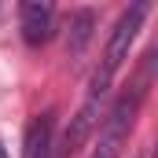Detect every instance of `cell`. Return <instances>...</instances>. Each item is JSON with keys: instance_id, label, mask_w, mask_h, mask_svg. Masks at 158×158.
<instances>
[{"instance_id": "cell-1", "label": "cell", "mask_w": 158, "mask_h": 158, "mask_svg": "<svg viewBox=\"0 0 158 158\" xmlns=\"http://www.w3.org/2000/svg\"><path fill=\"white\" fill-rule=\"evenodd\" d=\"M110 85H114V77L99 66L96 74H92V81H88V92H85V103L77 107V114L70 118V125H66V132H63V143L59 147H52V158H70L77 155L81 147L96 136V129H99V121H103V114H107V99H110Z\"/></svg>"}, {"instance_id": "cell-2", "label": "cell", "mask_w": 158, "mask_h": 158, "mask_svg": "<svg viewBox=\"0 0 158 158\" xmlns=\"http://www.w3.org/2000/svg\"><path fill=\"white\" fill-rule=\"evenodd\" d=\"M143 96H147V77L114 99V107L103 114L99 129H96V143H92V155L88 158H118L121 155V147H125V140H129V132L136 125V114H140Z\"/></svg>"}, {"instance_id": "cell-3", "label": "cell", "mask_w": 158, "mask_h": 158, "mask_svg": "<svg viewBox=\"0 0 158 158\" xmlns=\"http://www.w3.org/2000/svg\"><path fill=\"white\" fill-rule=\"evenodd\" d=\"M147 11H151V4H132L129 11H121V19L114 22L110 40H107V48H103V70H107L110 77L118 74V66L129 59V52H132V44H136V33H140Z\"/></svg>"}, {"instance_id": "cell-4", "label": "cell", "mask_w": 158, "mask_h": 158, "mask_svg": "<svg viewBox=\"0 0 158 158\" xmlns=\"http://www.w3.org/2000/svg\"><path fill=\"white\" fill-rule=\"evenodd\" d=\"M19 26H22V40L26 44H44L55 30V7L44 4V0H30L19 7Z\"/></svg>"}, {"instance_id": "cell-5", "label": "cell", "mask_w": 158, "mask_h": 158, "mask_svg": "<svg viewBox=\"0 0 158 158\" xmlns=\"http://www.w3.org/2000/svg\"><path fill=\"white\" fill-rule=\"evenodd\" d=\"M52 129H55V114L52 110L30 118L26 136H22V158H52Z\"/></svg>"}, {"instance_id": "cell-6", "label": "cell", "mask_w": 158, "mask_h": 158, "mask_svg": "<svg viewBox=\"0 0 158 158\" xmlns=\"http://www.w3.org/2000/svg\"><path fill=\"white\" fill-rule=\"evenodd\" d=\"M92 30H96V11L81 7V11L70 15V33H66V52H70V59H81V55H85V48H88V40H92Z\"/></svg>"}, {"instance_id": "cell-7", "label": "cell", "mask_w": 158, "mask_h": 158, "mask_svg": "<svg viewBox=\"0 0 158 158\" xmlns=\"http://www.w3.org/2000/svg\"><path fill=\"white\" fill-rule=\"evenodd\" d=\"M0 158H11V155H7V147H4V140H0Z\"/></svg>"}]
</instances>
